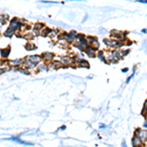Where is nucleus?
<instances>
[{"label":"nucleus","instance_id":"nucleus-6","mask_svg":"<svg viewBox=\"0 0 147 147\" xmlns=\"http://www.w3.org/2000/svg\"><path fill=\"white\" fill-rule=\"evenodd\" d=\"M21 136V134L18 135V136H12V137L10 138H5L4 140H12V141H15V142L19 143V144H22V145H27V146H32L33 145V143L31 142H27V141H25V140H23L20 138Z\"/></svg>","mask_w":147,"mask_h":147},{"label":"nucleus","instance_id":"nucleus-20","mask_svg":"<svg viewBox=\"0 0 147 147\" xmlns=\"http://www.w3.org/2000/svg\"><path fill=\"white\" fill-rule=\"evenodd\" d=\"M78 65H79V67H85V68H88L89 65H88V62L85 60V59H81L80 62L78 63Z\"/></svg>","mask_w":147,"mask_h":147},{"label":"nucleus","instance_id":"nucleus-9","mask_svg":"<svg viewBox=\"0 0 147 147\" xmlns=\"http://www.w3.org/2000/svg\"><path fill=\"white\" fill-rule=\"evenodd\" d=\"M24 67H25V69H27V71H31V70H34V69H36V64H34V63H32L31 61H30V60H27V59L25 58V61H24V65H23Z\"/></svg>","mask_w":147,"mask_h":147},{"label":"nucleus","instance_id":"nucleus-11","mask_svg":"<svg viewBox=\"0 0 147 147\" xmlns=\"http://www.w3.org/2000/svg\"><path fill=\"white\" fill-rule=\"evenodd\" d=\"M85 52L87 56H89V57H95V56H96V54H95L96 49L93 48L91 45H87V47L85 48Z\"/></svg>","mask_w":147,"mask_h":147},{"label":"nucleus","instance_id":"nucleus-21","mask_svg":"<svg viewBox=\"0 0 147 147\" xmlns=\"http://www.w3.org/2000/svg\"><path fill=\"white\" fill-rule=\"evenodd\" d=\"M9 20V16H6V15H4V16H0V25H4V24H6V22Z\"/></svg>","mask_w":147,"mask_h":147},{"label":"nucleus","instance_id":"nucleus-14","mask_svg":"<svg viewBox=\"0 0 147 147\" xmlns=\"http://www.w3.org/2000/svg\"><path fill=\"white\" fill-rule=\"evenodd\" d=\"M36 69L39 72H48L49 70L48 65H47L46 63H42V62H40L39 64L36 66Z\"/></svg>","mask_w":147,"mask_h":147},{"label":"nucleus","instance_id":"nucleus-28","mask_svg":"<svg viewBox=\"0 0 147 147\" xmlns=\"http://www.w3.org/2000/svg\"><path fill=\"white\" fill-rule=\"evenodd\" d=\"M138 2H140V3H144V4H147V0H139Z\"/></svg>","mask_w":147,"mask_h":147},{"label":"nucleus","instance_id":"nucleus-25","mask_svg":"<svg viewBox=\"0 0 147 147\" xmlns=\"http://www.w3.org/2000/svg\"><path fill=\"white\" fill-rule=\"evenodd\" d=\"M17 70L21 72L22 74H25V75H30V74H31V73H30V72L27 71V69H25V68H24V69H23V68H18Z\"/></svg>","mask_w":147,"mask_h":147},{"label":"nucleus","instance_id":"nucleus-2","mask_svg":"<svg viewBox=\"0 0 147 147\" xmlns=\"http://www.w3.org/2000/svg\"><path fill=\"white\" fill-rule=\"evenodd\" d=\"M24 27H25V25H24L18 18H13L9 23V27L12 29V30H14L15 31H21V29Z\"/></svg>","mask_w":147,"mask_h":147},{"label":"nucleus","instance_id":"nucleus-27","mask_svg":"<svg viewBox=\"0 0 147 147\" xmlns=\"http://www.w3.org/2000/svg\"><path fill=\"white\" fill-rule=\"evenodd\" d=\"M134 74H132V75H131V76H129V79L127 80V83H129V81H130V80H131L132 78H134Z\"/></svg>","mask_w":147,"mask_h":147},{"label":"nucleus","instance_id":"nucleus-8","mask_svg":"<svg viewBox=\"0 0 147 147\" xmlns=\"http://www.w3.org/2000/svg\"><path fill=\"white\" fill-rule=\"evenodd\" d=\"M135 136L139 138L141 141H145V140H147V130L137 129L135 131Z\"/></svg>","mask_w":147,"mask_h":147},{"label":"nucleus","instance_id":"nucleus-5","mask_svg":"<svg viewBox=\"0 0 147 147\" xmlns=\"http://www.w3.org/2000/svg\"><path fill=\"white\" fill-rule=\"evenodd\" d=\"M24 61H25L24 58L9 60V61H8V65H9L10 67H14V68H16V69H18V68H21L23 65H24Z\"/></svg>","mask_w":147,"mask_h":147},{"label":"nucleus","instance_id":"nucleus-34","mask_svg":"<svg viewBox=\"0 0 147 147\" xmlns=\"http://www.w3.org/2000/svg\"><path fill=\"white\" fill-rule=\"evenodd\" d=\"M144 108H145V109L147 110V100H146V102H145V107H144Z\"/></svg>","mask_w":147,"mask_h":147},{"label":"nucleus","instance_id":"nucleus-29","mask_svg":"<svg viewBox=\"0 0 147 147\" xmlns=\"http://www.w3.org/2000/svg\"><path fill=\"white\" fill-rule=\"evenodd\" d=\"M59 129H60V130H65V129H66V125H62Z\"/></svg>","mask_w":147,"mask_h":147},{"label":"nucleus","instance_id":"nucleus-30","mask_svg":"<svg viewBox=\"0 0 147 147\" xmlns=\"http://www.w3.org/2000/svg\"><path fill=\"white\" fill-rule=\"evenodd\" d=\"M105 128H106V125H103V124H101V125H100V129H105Z\"/></svg>","mask_w":147,"mask_h":147},{"label":"nucleus","instance_id":"nucleus-1","mask_svg":"<svg viewBox=\"0 0 147 147\" xmlns=\"http://www.w3.org/2000/svg\"><path fill=\"white\" fill-rule=\"evenodd\" d=\"M78 36V32L76 31H72L70 32H63L62 34L60 36L59 40H62L63 41H67V42H73L74 40Z\"/></svg>","mask_w":147,"mask_h":147},{"label":"nucleus","instance_id":"nucleus-24","mask_svg":"<svg viewBox=\"0 0 147 147\" xmlns=\"http://www.w3.org/2000/svg\"><path fill=\"white\" fill-rule=\"evenodd\" d=\"M23 37H25V38H27V39H31V38H32L33 37V36H32V33L31 32H26L25 34H23Z\"/></svg>","mask_w":147,"mask_h":147},{"label":"nucleus","instance_id":"nucleus-18","mask_svg":"<svg viewBox=\"0 0 147 147\" xmlns=\"http://www.w3.org/2000/svg\"><path fill=\"white\" fill-rule=\"evenodd\" d=\"M15 33H16V31H14V30H12V29H10V27H8V29L5 31L4 36H6V37H11V36H13Z\"/></svg>","mask_w":147,"mask_h":147},{"label":"nucleus","instance_id":"nucleus-12","mask_svg":"<svg viewBox=\"0 0 147 147\" xmlns=\"http://www.w3.org/2000/svg\"><path fill=\"white\" fill-rule=\"evenodd\" d=\"M26 59L30 60V61H31V62L34 63V64H36V65H37V63H40V62H41V60H42V58H41V55H31V56H27V57H26Z\"/></svg>","mask_w":147,"mask_h":147},{"label":"nucleus","instance_id":"nucleus-19","mask_svg":"<svg viewBox=\"0 0 147 147\" xmlns=\"http://www.w3.org/2000/svg\"><path fill=\"white\" fill-rule=\"evenodd\" d=\"M132 145H134V147L140 146V145H141V140L138 137H136V136H134V137L132 138Z\"/></svg>","mask_w":147,"mask_h":147},{"label":"nucleus","instance_id":"nucleus-31","mask_svg":"<svg viewBox=\"0 0 147 147\" xmlns=\"http://www.w3.org/2000/svg\"><path fill=\"white\" fill-rule=\"evenodd\" d=\"M122 147H127V144H125V141H124V142L122 143Z\"/></svg>","mask_w":147,"mask_h":147},{"label":"nucleus","instance_id":"nucleus-3","mask_svg":"<svg viewBox=\"0 0 147 147\" xmlns=\"http://www.w3.org/2000/svg\"><path fill=\"white\" fill-rule=\"evenodd\" d=\"M104 43L107 45L110 48H117V47H121L123 43L121 42V40H116V39H104Z\"/></svg>","mask_w":147,"mask_h":147},{"label":"nucleus","instance_id":"nucleus-35","mask_svg":"<svg viewBox=\"0 0 147 147\" xmlns=\"http://www.w3.org/2000/svg\"><path fill=\"white\" fill-rule=\"evenodd\" d=\"M147 112V111H146ZM145 118H146V119H147V114H146V115H145Z\"/></svg>","mask_w":147,"mask_h":147},{"label":"nucleus","instance_id":"nucleus-23","mask_svg":"<svg viewBox=\"0 0 147 147\" xmlns=\"http://www.w3.org/2000/svg\"><path fill=\"white\" fill-rule=\"evenodd\" d=\"M10 69H11V67H10L9 65L7 64L5 67H1L0 68V75H2V74H4L5 72H7V71H9Z\"/></svg>","mask_w":147,"mask_h":147},{"label":"nucleus","instance_id":"nucleus-10","mask_svg":"<svg viewBox=\"0 0 147 147\" xmlns=\"http://www.w3.org/2000/svg\"><path fill=\"white\" fill-rule=\"evenodd\" d=\"M10 52H11L10 46L6 47V48H1L0 49V56H1V58L6 60V59L8 58V56L10 55Z\"/></svg>","mask_w":147,"mask_h":147},{"label":"nucleus","instance_id":"nucleus-33","mask_svg":"<svg viewBox=\"0 0 147 147\" xmlns=\"http://www.w3.org/2000/svg\"><path fill=\"white\" fill-rule=\"evenodd\" d=\"M144 127L147 129V122H145V123H144Z\"/></svg>","mask_w":147,"mask_h":147},{"label":"nucleus","instance_id":"nucleus-15","mask_svg":"<svg viewBox=\"0 0 147 147\" xmlns=\"http://www.w3.org/2000/svg\"><path fill=\"white\" fill-rule=\"evenodd\" d=\"M112 54H113V58L115 60V62L116 61H119L122 59V53H121L120 51H118V50H114V51H112Z\"/></svg>","mask_w":147,"mask_h":147},{"label":"nucleus","instance_id":"nucleus-4","mask_svg":"<svg viewBox=\"0 0 147 147\" xmlns=\"http://www.w3.org/2000/svg\"><path fill=\"white\" fill-rule=\"evenodd\" d=\"M44 27H45V25L42 24V23H37V24H36V25L33 26V27H32V30H31L32 36H40V34H41V31H42Z\"/></svg>","mask_w":147,"mask_h":147},{"label":"nucleus","instance_id":"nucleus-16","mask_svg":"<svg viewBox=\"0 0 147 147\" xmlns=\"http://www.w3.org/2000/svg\"><path fill=\"white\" fill-rule=\"evenodd\" d=\"M52 34V30L51 29H49V27H45L42 31H41V34L40 36H49Z\"/></svg>","mask_w":147,"mask_h":147},{"label":"nucleus","instance_id":"nucleus-7","mask_svg":"<svg viewBox=\"0 0 147 147\" xmlns=\"http://www.w3.org/2000/svg\"><path fill=\"white\" fill-rule=\"evenodd\" d=\"M41 58L42 60H44L45 63H52L54 61L55 58V54L51 53V52H44V53L41 54Z\"/></svg>","mask_w":147,"mask_h":147},{"label":"nucleus","instance_id":"nucleus-26","mask_svg":"<svg viewBox=\"0 0 147 147\" xmlns=\"http://www.w3.org/2000/svg\"><path fill=\"white\" fill-rule=\"evenodd\" d=\"M42 3H48V4H55L57 2H52V1H41Z\"/></svg>","mask_w":147,"mask_h":147},{"label":"nucleus","instance_id":"nucleus-32","mask_svg":"<svg viewBox=\"0 0 147 147\" xmlns=\"http://www.w3.org/2000/svg\"><path fill=\"white\" fill-rule=\"evenodd\" d=\"M128 71H129V69H128V68H125V69H123V72H124V73H127Z\"/></svg>","mask_w":147,"mask_h":147},{"label":"nucleus","instance_id":"nucleus-36","mask_svg":"<svg viewBox=\"0 0 147 147\" xmlns=\"http://www.w3.org/2000/svg\"><path fill=\"white\" fill-rule=\"evenodd\" d=\"M0 32H1V26H0Z\"/></svg>","mask_w":147,"mask_h":147},{"label":"nucleus","instance_id":"nucleus-22","mask_svg":"<svg viewBox=\"0 0 147 147\" xmlns=\"http://www.w3.org/2000/svg\"><path fill=\"white\" fill-rule=\"evenodd\" d=\"M96 56H97L101 61H103L104 63H106V61H105V57H104V52H102V51H98L97 54H96Z\"/></svg>","mask_w":147,"mask_h":147},{"label":"nucleus","instance_id":"nucleus-17","mask_svg":"<svg viewBox=\"0 0 147 147\" xmlns=\"http://www.w3.org/2000/svg\"><path fill=\"white\" fill-rule=\"evenodd\" d=\"M25 48H26V50H27V51H31V50H34V49L36 48V46L32 42H31V41H27V43L25 44Z\"/></svg>","mask_w":147,"mask_h":147},{"label":"nucleus","instance_id":"nucleus-13","mask_svg":"<svg viewBox=\"0 0 147 147\" xmlns=\"http://www.w3.org/2000/svg\"><path fill=\"white\" fill-rule=\"evenodd\" d=\"M60 62L62 63V64H66L68 66L74 64V61H73V59H72L70 56H62V57L60 58Z\"/></svg>","mask_w":147,"mask_h":147}]
</instances>
